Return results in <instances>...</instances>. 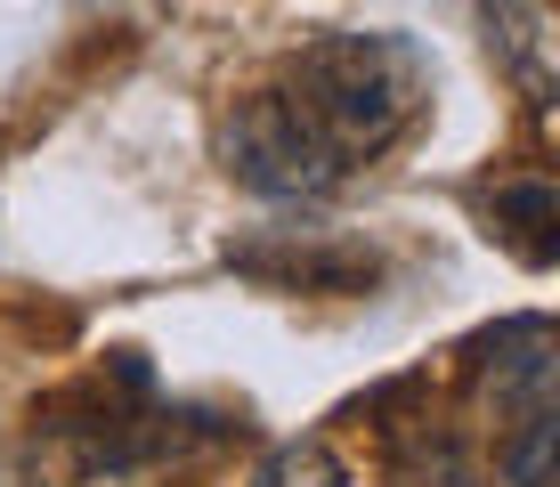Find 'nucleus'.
I'll list each match as a JSON object with an SVG mask.
<instances>
[{
    "label": "nucleus",
    "mask_w": 560,
    "mask_h": 487,
    "mask_svg": "<svg viewBox=\"0 0 560 487\" xmlns=\"http://www.w3.org/2000/svg\"><path fill=\"white\" fill-rule=\"evenodd\" d=\"M284 97L341 163H374L431 114V66L407 33H325L284 66Z\"/></svg>",
    "instance_id": "nucleus-1"
},
{
    "label": "nucleus",
    "mask_w": 560,
    "mask_h": 487,
    "mask_svg": "<svg viewBox=\"0 0 560 487\" xmlns=\"http://www.w3.org/2000/svg\"><path fill=\"white\" fill-rule=\"evenodd\" d=\"M220 163L236 187L277 195V204H317V195H334L350 179V163L301 123V106L284 90H244L220 114Z\"/></svg>",
    "instance_id": "nucleus-2"
},
{
    "label": "nucleus",
    "mask_w": 560,
    "mask_h": 487,
    "mask_svg": "<svg viewBox=\"0 0 560 487\" xmlns=\"http://www.w3.org/2000/svg\"><path fill=\"white\" fill-rule=\"evenodd\" d=\"M463 374H471L479 406H495V422L528 415V406L560 398V334L552 317H504L495 334H479L463 349Z\"/></svg>",
    "instance_id": "nucleus-3"
},
{
    "label": "nucleus",
    "mask_w": 560,
    "mask_h": 487,
    "mask_svg": "<svg viewBox=\"0 0 560 487\" xmlns=\"http://www.w3.org/2000/svg\"><path fill=\"white\" fill-rule=\"evenodd\" d=\"M228 268L236 277H253L268 292H334V301H350V292H374L382 260L365 244H317V236H260V244H228Z\"/></svg>",
    "instance_id": "nucleus-4"
},
{
    "label": "nucleus",
    "mask_w": 560,
    "mask_h": 487,
    "mask_svg": "<svg viewBox=\"0 0 560 487\" xmlns=\"http://www.w3.org/2000/svg\"><path fill=\"white\" fill-rule=\"evenodd\" d=\"M382 463H390V487H479V455L455 422L439 415H407L382 422Z\"/></svg>",
    "instance_id": "nucleus-5"
},
{
    "label": "nucleus",
    "mask_w": 560,
    "mask_h": 487,
    "mask_svg": "<svg viewBox=\"0 0 560 487\" xmlns=\"http://www.w3.org/2000/svg\"><path fill=\"white\" fill-rule=\"evenodd\" d=\"M479 25H488V49L504 57V73L545 106L552 97V16L536 0H479Z\"/></svg>",
    "instance_id": "nucleus-6"
},
{
    "label": "nucleus",
    "mask_w": 560,
    "mask_h": 487,
    "mask_svg": "<svg viewBox=\"0 0 560 487\" xmlns=\"http://www.w3.org/2000/svg\"><path fill=\"white\" fill-rule=\"evenodd\" d=\"M495 244H512L528 268H552L560 260V195L545 171H528V179H504L495 187Z\"/></svg>",
    "instance_id": "nucleus-7"
},
{
    "label": "nucleus",
    "mask_w": 560,
    "mask_h": 487,
    "mask_svg": "<svg viewBox=\"0 0 560 487\" xmlns=\"http://www.w3.org/2000/svg\"><path fill=\"white\" fill-rule=\"evenodd\" d=\"M253 487H350V472H341V455L325 439H293V447H277V455L260 463Z\"/></svg>",
    "instance_id": "nucleus-8"
}]
</instances>
